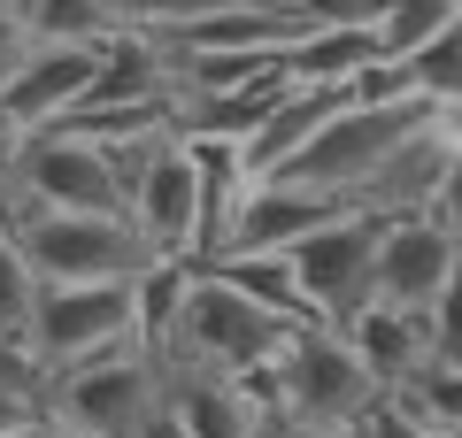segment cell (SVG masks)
I'll return each instance as SVG.
<instances>
[{"label":"cell","instance_id":"obj_1","mask_svg":"<svg viewBox=\"0 0 462 438\" xmlns=\"http://www.w3.org/2000/svg\"><path fill=\"white\" fill-rule=\"evenodd\" d=\"M247 385H254V400L278 423H293V431L363 423L370 400L385 392L378 370L363 361V346H355V331H339V324H300L293 339H285V354L270 361V370H254Z\"/></svg>","mask_w":462,"mask_h":438},{"label":"cell","instance_id":"obj_2","mask_svg":"<svg viewBox=\"0 0 462 438\" xmlns=\"http://www.w3.org/2000/svg\"><path fill=\"white\" fill-rule=\"evenodd\" d=\"M293 315L263 308L254 292H239L231 277L200 269L193 261V292H185V315H178V339H170V361L185 370H224V377H254L285 354L293 339Z\"/></svg>","mask_w":462,"mask_h":438},{"label":"cell","instance_id":"obj_3","mask_svg":"<svg viewBox=\"0 0 462 438\" xmlns=\"http://www.w3.org/2000/svg\"><path fill=\"white\" fill-rule=\"evenodd\" d=\"M23 254L47 285H139L162 261V246L132 215H85V208H16L8 215Z\"/></svg>","mask_w":462,"mask_h":438},{"label":"cell","instance_id":"obj_4","mask_svg":"<svg viewBox=\"0 0 462 438\" xmlns=\"http://www.w3.org/2000/svg\"><path fill=\"white\" fill-rule=\"evenodd\" d=\"M170 400V361L147 339H124L93 361H69L54 377V431L78 438H139L147 415Z\"/></svg>","mask_w":462,"mask_h":438},{"label":"cell","instance_id":"obj_5","mask_svg":"<svg viewBox=\"0 0 462 438\" xmlns=\"http://www.w3.org/2000/svg\"><path fill=\"white\" fill-rule=\"evenodd\" d=\"M385 224L393 215L378 208H339L331 224H316L309 239L293 246L300 292H309L316 324H355L363 308H378V254H385Z\"/></svg>","mask_w":462,"mask_h":438},{"label":"cell","instance_id":"obj_6","mask_svg":"<svg viewBox=\"0 0 462 438\" xmlns=\"http://www.w3.org/2000/svg\"><path fill=\"white\" fill-rule=\"evenodd\" d=\"M16 208H85V215H132V185L116 154L78 131H32V146L8 169V215Z\"/></svg>","mask_w":462,"mask_h":438},{"label":"cell","instance_id":"obj_7","mask_svg":"<svg viewBox=\"0 0 462 438\" xmlns=\"http://www.w3.org/2000/svg\"><path fill=\"white\" fill-rule=\"evenodd\" d=\"M431 108H439V100H424V93L416 100H346V108L316 131V146L300 154L293 169H278V178L324 185V193H339V200H363V185L378 178V162L424 123Z\"/></svg>","mask_w":462,"mask_h":438},{"label":"cell","instance_id":"obj_8","mask_svg":"<svg viewBox=\"0 0 462 438\" xmlns=\"http://www.w3.org/2000/svg\"><path fill=\"white\" fill-rule=\"evenodd\" d=\"M124 339H139V285H39L32 346L54 361V377Z\"/></svg>","mask_w":462,"mask_h":438},{"label":"cell","instance_id":"obj_9","mask_svg":"<svg viewBox=\"0 0 462 438\" xmlns=\"http://www.w3.org/2000/svg\"><path fill=\"white\" fill-rule=\"evenodd\" d=\"M462 162V108H431L409 139L378 162V178L363 185L355 208H378V215H431L447 193V169Z\"/></svg>","mask_w":462,"mask_h":438},{"label":"cell","instance_id":"obj_10","mask_svg":"<svg viewBox=\"0 0 462 438\" xmlns=\"http://www.w3.org/2000/svg\"><path fill=\"white\" fill-rule=\"evenodd\" d=\"M462 277V231L439 215H393L378 254V300L385 308H431L439 315L447 285Z\"/></svg>","mask_w":462,"mask_h":438},{"label":"cell","instance_id":"obj_11","mask_svg":"<svg viewBox=\"0 0 462 438\" xmlns=\"http://www.w3.org/2000/svg\"><path fill=\"white\" fill-rule=\"evenodd\" d=\"M132 224L147 231L162 254L193 261V246H200V162H193V139L170 131V139L154 146L147 178L132 185Z\"/></svg>","mask_w":462,"mask_h":438},{"label":"cell","instance_id":"obj_12","mask_svg":"<svg viewBox=\"0 0 462 438\" xmlns=\"http://www.w3.org/2000/svg\"><path fill=\"white\" fill-rule=\"evenodd\" d=\"M93 78H100V47H62V39H39L32 62L0 85V93H8V108H16L32 131H47V123H62L69 108H85V100H93Z\"/></svg>","mask_w":462,"mask_h":438},{"label":"cell","instance_id":"obj_13","mask_svg":"<svg viewBox=\"0 0 462 438\" xmlns=\"http://www.w3.org/2000/svg\"><path fill=\"white\" fill-rule=\"evenodd\" d=\"M193 162H200V246H193V261H216L263 178L247 162V139H193Z\"/></svg>","mask_w":462,"mask_h":438},{"label":"cell","instance_id":"obj_14","mask_svg":"<svg viewBox=\"0 0 462 438\" xmlns=\"http://www.w3.org/2000/svg\"><path fill=\"white\" fill-rule=\"evenodd\" d=\"M170 400H178L185 431L193 438H263L270 407L254 400L247 377H224V370H185L170 361Z\"/></svg>","mask_w":462,"mask_h":438},{"label":"cell","instance_id":"obj_15","mask_svg":"<svg viewBox=\"0 0 462 438\" xmlns=\"http://www.w3.org/2000/svg\"><path fill=\"white\" fill-rule=\"evenodd\" d=\"M339 208H355V200L324 193V185H300V178H263L254 200H247V215H239V231H231V246H285V254H293V246L309 239L316 224H331Z\"/></svg>","mask_w":462,"mask_h":438},{"label":"cell","instance_id":"obj_16","mask_svg":"<svg viewBox=\"0 0 462 438\" xmlns=\"http://www.w3.org/2000/svg\"><path fill=\"white\" fill-rule=\"evenodd\" d=\"M355 346H363V361L378 370V385L393 392V385H409V377H424L431 361H439V315L431 308H363L355 315Z\"/></svg>","mask_w":462,"mask_h":438},{"label":"cell","instance_id":"obj_17","mask_svg":"<svg viewBox=\"0 0 462 438\" xmlns=\"http://www.w3.org/2000/svg\"><path fill=\"white\" fill-rule=\"evenodd\" d=\"M355 93H339V85H293V93L270 108V123L247 139V162H254V178H278V169H293L300 154L316 146V131L331 123V115L346 108Z\"/></svg>","mask_w":462,"mask_h":438},{"label":"cell","instance_id":"obj_18","mask_svg":"<svg viewBox=\"0 0 462 438\" xmlns=\"http://www.w3.org/2000/svg\"><path fill=\"white\" fill-rule=\"evenodd\" d=\"M285 93H293V78L239 85V93H200V85H185V93L170 100V131H178V139H254Z\"/></svg>","mask_w":462,"mask_h":438},{"label":"cell","instance_id":"obj_19","mask_svg":"<svg viewBox=\"0 0 462 438\" xmlns=\"http://www.w3.org/2000/svg\"><path fill=\"white\" fill-rule=\"evenodd\" d=\"M200 269L231 277L239 292H254L263 308L293 315V324H316V308H309V292H300V269H293V254H285V246H231V254L200 261Z\"/></svg>","mask_w":462,"mask_h":438},{"label":"cell","instance_id":"obj_20","mask_svg":"<svg viewBox=\"0 0 462 438\" xmlns=\"http://www.w3.org/2000/svg\"><path fill=\"white\" fill-rule=\"evenodd\" d=\"M378 23H339V32H309L293 47V85H339V93H355V78H363L370 62H378Z\"/></svg>","mask_w":462,"mask_h":438},{"label":"cell","instance_id":"obj_21","mask_svg":"<svg viewBox=\"0 0 462 438\" xmlns=\"http://www.w3.org/2000/svg\"><path fill=\"white\" fill-rule=\"evenodd\" d=\"M185 292H193V261L162 254L147 277H139V339L170 361V339H178V315H185Z\"/></svg>","mask_w":462,"mask_h":438},{"label":"cell","instance_id":"obj_22","mask_svg":"<svg viewBox=\"0 0 462 438\" xmlns=\"http://www.w3.org/2000/svg\"><path fill=\"white\" fill-rule=\"evenodd\" d=\"M32 32L62 39V47H108L124 16H116V0H32Z\"/></svg>","mask_w":462,"mask_h":438},{"label":"cell","instance_id":"obj_23","mask_svg":"<svg viewBox=\"0 0 462 438\" xmlns=\"http://www.w3.org/2000/svg\"><path fill=\"white\" fill-rule=\"evenodd\" d=\"M447 23H462V0H385L378 8V47L385 54H416L424 39H439Z\"/></svg>","mask_w":462,"mask_h":438},{"label":"cell","instance_id":"obj_24","mask_svg":"<svg viewBox=\"0 0 462 438\" xmlns=\"http://www.w3.org/2000/svg\"><path fill=\"white\" fill-rule=\"evenodd\" d=\"M39 261L23 254V239H16V224L0 215V331H32V308H39Z\"/></svg>","mask_w":462,"mask_h":438},{"label":"cell","instance_id":"obj_25","mask_svg":"<svg viewBox=\"0 0 462 438\" xmlns=\"http://www.w3.org/2000/svg\"><path fill=\"white\" fill-rule=\"evenodd\" d=\"M409 62V85L424 100H439V108H462V23H447L439 39H424L416 54H401Z\"/></svg>","mask_w":462,"mask_h":438},{"label":"cell","instance_id":"obj_26","mask_svg":"<svg viewBox=\"0 0 462 438\" xmlns=\"http://www.w3.org/2000/svg\"><path fill=\"white\" fill-rule=\"evenodd\" d=\"M208 8H224V0H116V16L132 32H162V39H185Z\"/></svg>","mask_w":462,"mask_h":438},{"label":"cell","instance_id":"obj_27","mask_svg":"<svg viewBox=\"0 0 462 438\" xmlns=\"http://www.w3.org/2000/svg\"><path fill=\"white\" fill-rule=\"evenodd\" d=\"M285 16H300L309 32H339V23H378L385 0H278Z\"/></svg>","mask_w":462,"mask_h":438},{"label":"cell","instance_id":"obj_28","mask_svg":"<svg viewBox=\"0 0 462 438\" xmlns=\"http://www.w3.org/2000/svg\"><path fill=\"white\" fill-rule=\"evenodd\" d=\"M32 47H39L32 8H23V0H0V85H8L23 62H32Z\"/></svg>","mask_w":462,"mask_h":438},{"label":"cell","instance_id":"obj_29","mask_svg":"<svg viewBox=\"0 0 462 438\" xmlns=\"http://www.w3.org/2000/svg\"><path fill=\"white\" fill-rule=\"evenodd\" d=\"M47 407H39V400H23V392L16 385H0V431H47Z\"/></svg>","mask_w":462,"mask_h":438},{"label":"cell","instance_id":"obj_30","mask_svg":"<svg viewBox=\"0 0 462 438\" xmlns=\"http://www.w3.org/2000/svg\"><path fill=\"white\" fill-rule=\"evenodd\" d=\"M23 146H32V123H23V115L8 108V93H0V178L16 169V154H23Z\"/></svg>","mask_w":462,"mask_h":438},{"label":"cell","instance_id":"obj_31","mask_svg":"<svg viewBox=\"0 0 462 438\" xmlns=\"http://www.w3.org/2000/svg\"><path fill=\"white\" fill-rule=\"evenodd\" d=\"M139 438H193V431H185L178 400H162V407H154V415H147V431H139Z\"/></svg>","mask_w":462,"mask_h":438},{"label":"cell","instance_id":"obj_32","mask_svg":"<svg viewBox=\"0 0 462 438\" xmlns=\"http://www.w3.org/2000/svg\"><path fill=\"white\" fill-rule=\"evenodd\" d=\"M431 215H439V224H455V231H462V162L447 169V193H439V208H431Z\"/></svg>","mask_w":462,"mask_h":438},{"label":"cell","instance_id":"obj_33","mask_svg":"<svg viewBox=\"0 0 462 438\" xmlns=\"http://www.w3.org/2000/svg\"><path fill=\"white\" fill-rule=\"evenodd\" d=\"M293 438H363L355 423H339V431H293Z\"/></svg>","mask_w":462,"mask_h":438},{"label":"cell","instance_id":"obj_34","mask_svg":"<svg viewBox=\"0 0 462 438\" xmlns=\"http://www.w3.org/2000/svg\"><path fill=\"white\" fill-rule=\"evenodd\" d=\"M263 438H293V423H278V415H270V423H263Z\"/></svg>","mask_w":462,"mask_h":438},{"label":"cell","instance_id":"obj_35","mask_svg":"<svg viewBox=\"0 0 462 438\" xmlns=\"http://www.w3.org/2000/svg\"><path fill=\"white\" fill-rule=\"evenodd\" d=\"M47 431H54V423H47ZM47 431H0V438H47Z\"/></svg>","mask_w":462,"mask_h":438},{"label":"cell","instance_id":"obj_36","mask_svg":"<svg viewBox=\"0 0 462 438\" xmlns=\"http://www.w3.org/2000/svg\"><path fill=\"white\" fill-rule=\"evenodd\" d=\"M0 215H8V178H0Z\"/></svg>","mask_w":462,"mask_h":438},{"label":"cell","instance_id":"obj_37","mask_svg":"<svg viewBox=\"0 0 462 438\" xmlns=\"http://www.w3.org/2000/svg\"><path fill=\"white\" fill-rule=\"evenodd\" d=\"M47 438H78V431H47Z\"/></svg>","mask_w":462,"mask_h":438},{"label":"cell","instance_id":"obj_38","mask_svg":"<svg viewBox=\"0 0 462 438\" xmlns=\"http://www.w3.org/2000/svg\"><path fill=\"white\" fill-rule=\"evenodd\" d=\"M23 8H32V0H23Z\"/></svg>","mask_w":462,"mask_h":438}]
</instances>
